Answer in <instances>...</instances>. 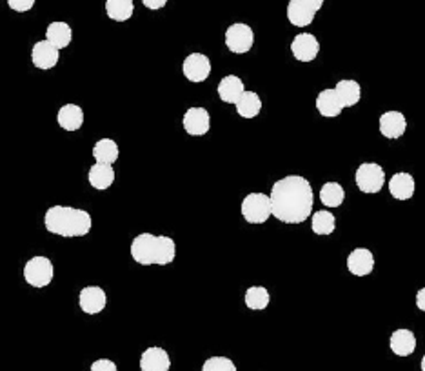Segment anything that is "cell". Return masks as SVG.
<instances>
[{"label": "cell", "mask_w": 425, "mask_h": 371, "mask_svg": "<svg viewBox=\"0 0 425 371\" xmlns=\"http://www.w3.org/2000/svg\"><path fill=\"white\" fill-rule=\"evenodd\" d=\"M407 130V121L400 111H385L380 117V133L385 139L397 140L400 139Z\"/></svg>", "instance_id": "obj_13"}, {"label": "cell", "mask_w": 425, "mask_h": 371, "mask_svg": "<svg viewBox=\"0 0 425 371\" xmlns=\"http://www.w3.org/2000/svg\"><path fill=\"white\" fill-rule=\"evenodd\" d=\"M336 218L331 212H316L311 218V227L316 235H331L335 232Z\"/></svg>", "instance_id": "obj_30"}, {"label": "cell", "mask_w": 425, "mask_h": 371, "mask_svg": "<svg viewBox=\"0 0 425 371\" xmlns=\"http://www.w3.org/2000/svg\"><path fill=\"white\" fill-rule=\"evenodd\" d=\"M131 257L142 266H168L177 257V244L171 236L140 233L131 242Z\"/></svg>", "instance_id": "obj_3"}, {"label": "cell", "mask_w": 425, "mask_h": 371, "mask_svg": "<svg viewBox=\"0 0 425 371\" xmlns=\"http://www.w3.org/2000/svg\"><path fill=\"white\" fill-rule=\"evenodd\" d=\"M320 200L327 207H338L344 204L345 191L338 182H325L320 189Z\"/></svg>", "instance_id": "obj_28"}, {"label": "cell", "mask_w": 425, "mask_h": 371, "mask_svg": "<svg viewBox=\"0 0 425 371\" xmlns=\"http://www.w3.org/2000/svg\"><path fill=\"white\" fill-rule=\"evenodd\" d=\"M133 0H105V13L115 22H125L133 17Z\"/></svg>", "instance_id": "obj_27"}, {"label": "cell", "mask_w": 425, "mask_h": 371, "mask_svg": "<svg viewBox=\"0 0 425 371\" xmlns=\"http://www.w3.org/2000/svg\"><path fill=\"white\" fill-rule=\"evenodd\" d=\"M316 110H318V113H320L322 117L335 119L345 107L344 104H342V101H340L335 87H329V89H324V92H320L318 96H316Z\"/></svg>", "instance_id": "obj_16"}, {"label": "cell", "mask_w": 425, "mask_h": 371, "mask_svg": "<svg viewBox=\"0 0 425 371\" xmlns=\"http://www.w3.org/2000/svg\"><path fill=\"white\" fill-rule=\"evenodd\" d=\"M91 371H119V368L110 359H98L91 364Z\"/></svg>", "instance_id": "obj_32"}, {"label": "cell", "mask_w": 425, "mask_h": 371, "mask_svg": "<svg viewBox=\"0 0 425 371\" xmlns=\"http://www.w3.org/2000/svg\"><path fill=\"white\" fill-rule=\"evenodd\" d=\"M182 71L189 83H204L211 75V60L202 53L187 55L184 64H182Z\"/></svg>", "instance_id": "obj_8"}, {"label": "cell", "mask_w": 425, "mask_h": 371, "mask_svg": "<svg viewBox=\"0 0 425 371\" xmlns=\"http://www.w3.org/2000/svg\"><path fill=\"white\" fill-rule=\"evenodd\" d=\"M336 93H338L340 101L344 104V107H353L356 106L362 98V87L356 80H349V78H344V80H338V84L335 86Z\"/></svg>", "instance_id": "obj_23"}, {"label": "cell", "mask_w": 425, "mask_h": 371, "mask_svg": "<svg viewBox=\"0 0 425 371\" xmlns=\"http://www.w3.org/2000/svg\"><path fill=\"white\" fill-rule=\"evenodd\" d=\"M354 182H356L360 191L373 195V193H378L383 188L385 171L376 162H363V164L358 166L356 173H354Z\"/></svg>", "instance_id": "obj_5"}, {"label": "cell", "mask_w": 425, "mask_h": 371, "mask_svg": "<svg viewBox=\"0 0 425 371\" xmlns=\"http://www.w3.org/2000/svg\"><path fill=\"white\" fill-rule=\"evenodd\" d=\"M142 4L148 8V10H162L164 6L168 4V0H142Z\"/></svg>", "instance_id": "obj_34"}, {"label": "cell", "mask_w": 425, "mask_h": 371, "mask_svg": "<svg viewBox=\"0 0 425 371\" xmlns=\"http://www.w3.org/2000/svg\"><path fill=\"white\" fill-rule=\"evenodd\" d=\"M105 304H107L105 291L98 286H87L78 295V306L87 315L101 313L102 309L105 308Z\"/></svg>", "instance_id": "obj_12"}, {"label": "cell", "mask_w": 425, "mask_h": 371, "mask_svg": "<svg viewBox=\"0 0 425 371\" xmlns=\"http://www.w3.org/2000/svg\"><path fill=\"white\" fill-rule=\"evenodd\" d=\"M316 17V11L304 2V0H289L287 4V19L297 28H306Z\"/></svg>", "instance_id": "obj_19"}, {"label": "cell", "mask_w": 425, "mask_h": 371, "mask_svg": "<svg viewBox=\"0 0 425 371\" xmlns=\"http://www.w3.org/2000/svg\"><path fill=\"white\" fill-rule=\"evenodd\" d=\"M184 130L193 137L206 135L211 128V117L206 107H189L182 119Z\"/></svg>", "instance_id": "obj_9"}, {"label": "cell", "mask_w": 425, "mask_h": 371, "mask_svg": "<svg viewBox=\"0 0 425 371\" xmlns=\"http://www.w3.org/2000/svg\"><path fill=\"white\" fill-rule=\"evenodd\" d=\"M57 121L66 131H78L84 124V111L77 104H66L58 110Z\"/></svg>", "instance_id": "obj_21"}, {"label": "cell", "mask_w": 425, "mask_h": 371, "mask_svg": "<svg viewBox=\"0 0 425 371\" xmlns=\"http://www.w3.org/2000/svg\"><path fill=\"white\" fill-rule=\"evenodd\" d=\"M46 230L53 235L66 236H84L91 232L93 221L86 209H78L71 206H51L44 217Z\"/></svg>", "instance_id": "obj_2"}, {"label": "cell", "mask_w": 425, "mask_h": 371, "mask_svg": "<svg viewBox=\"0 0 425 371\" xmlns=\"http://www.w3.org/2000/svg\"><path fill=\"white\" fill-rule=\"evenodd\" d=\"M244 83L236 75H227L218 83V96L222 98V102H227V104H236L240 96L244 95Z\"/></svg>", "instance_id": "obj_20"}, {"label": "cell", "mask_w": 425, "mask_h": 371, "mask_svg": "<svg viewBox=\"0 0 425 371\" xmlns=\"http://www.w3.org/2000/svg\"><path fill=\"white\" fill-rule=\"evenodd\" d=\"M416 306H418L420 311H424L425 313V288H422L420 291L416 293Z\"/></svg>", "instance_id": "obj_35"}, {"label": "cell", "mask_w": 425, "mask_h": 371, "mask_svg": "<svg viewBox=\"0 0 425 371\" xmlns=\"http://www.w3.org/2000/svg\"><path fill=\"white\" fill-rule=\"evenodd\" d=\"M234 106H236V113L242 119H254L262 111V101H260L258 93L244 92V95L240 96V101Z\"/></svg>", "instance_id": "obj_26"}, {"label": "cell", "mask_w": 425, "mask_h": 371, "mask_svg": "<svg viewBox=\"0 0 425 371\" xmlns=\"http://www.w3.org/2000/svg\"><path fill=\"white\" fill-rule=\"evenodd\" d=\"M171 359L164 347H148L140 357V371H169Z\"/></svg>", "instance_id": "obj_15"}, {"label": "cell", "mask_w": 425, "mask_h": 371, "mask_svg": "<svg viewBox=\"0 0 425 371\" xmlns=\"http://www.w3.org/2000/svg\"><path fill=\"white\" fill-rule=\"evenodd\" d=\"M8 6H10L13 11H19V13H26L35 6V0H8Z\"/></svg>", "instance_id": "obj_33"}, {"label": "cell", "mask_w": 425, "mask_h": 371, "mask_svg": "<svg viewBox=\"0 0 425 371\" xmlns=\"http://www.w3.org/2000/svg\"><path fill=\"white\" fill-rule=\"evenodd\" d=\"M89 184L95 189H104L111 188V184L115 182V169L113 164H102V162H95L89 168Z\"/></svg>", "instance_id": "obj_22"}, {"label": "cell", "mask_w": 425, "mask_h": 371, "mask_svg": "<svg viewBox=\"0 0 425 371\" xmlns=\"http://www.w3.org/2000/svg\"><path fill=\"white\" fill-rule=\"evenodd\" d=\"M119 155V146L113 139H101L93 146V157L96 162H102V164H115Z\"/></svg>", "instance_id": "obj_25"}, {"label": "cell", "mask_w": 425, "mask_h": 371, "mask_svg": "<svg viewBox=\"0 0 425 371\" xmlns=\"http://www.w3.org/2000/svg\"><path fill=\"white\" fill-rule=\"evenodd\" d=\"M242 215L249 224H263L272 217L271 197L266 193H249L242 200Z\"/></svg>", "instance_id": "obj_4"}, {"label": "cell", "mask_w": 425, "mask_h": 371, "mask_svg": "<svg viewBox=\"0 0 425 371\" xmlns=\"http://www.w3.org/2000/svg\"><path fill=\"white\" fill-rule=\"evenodd\" d=\"M55 268L48 257H33L24 266V279L33 288H48L51 284Z\"/></svg>", "instance_id": "obj_6"}, {"label": "cell", "mask_w": 425, "mask_h": 371, "mask_svg": "<svg viewBox=\"0 0 425 371\" xmlns=\"http://www.w3.org/2000/svg\"><path fill=\"white\" fill-rule=\"evenodd\" d=\"M58 57H60V49L57 46H53L49 40H40L31 49V60L33 66L39 69H51L58 64Z\"/></svg>", "instance_id": "obj_10"}, {"label": "cell", "mask_w": 425, "mask_h": 371, "mask_svg": "<svg viewBox=\"0 0 425 371\" xmlns=\"http://www.w3.org/2000/svg\"><path fill=\"white\" fill-rule=\"evenodd\" d=\"M415 189V179H413L411 173H406V171L392 175L391 180H389V193L397 200H411Z\"/></svg>", "instance_id": "obj_17"}, {"label": "cell", "mask_w": 425, "mask_h": 371, "mask_svg": "<svg viewBox=\"0 0 425 371\" xmlns=\"http://www.w3.org/2000/svg\"><path fill=\"white\" fill-rule=\"evenodd\" d=\"M272 217L284 224H302L309 218L315 193L309 180L300 175H287L271 188Z\"/></svg>", "instance_id": "obj_1"}, {"label": "cell", "mask_w": 425, "mask_h": 371, "mask_svg": "<svg viewBox=\"0 0 425 371\" xmlns=\"http://www.w3.org/2000/svg\"><path fill=\"white\" fill-rule=\"evenodd\" d=\"M309 8H313L315 11H320V8L324 6V0H304Z\"/></svg>", "instance_id": "obj_36"}, {"label": "cell", "mask_w": 425, "mask_h": 371, "mask_svg": "<svg viewBox=\"0 0 425 371\" xmlns=\"http://www.w3.org/2000/svg\"><path fill=\"white\" fill-rule=\"evenodd\" d=\"M71 39L73 31L66 22H51V24L48 26V29H46V40H49V42H51L53 46H57L58 49L67 48V46L71 44Z\"/></svg>", "instance_id": "obj_24"}, {"label": "cell", "mask_w": 425, "mask_h": 371, "mask_svg": "<svg viewBox=\"0 0 425 371\" xmlns=\"http://www.w3.org/2000/svg\"><path fill=\"white\" fill-rule=\"evenodd\" d=\"M254 44V33L251 26L236 22V24L229 26L225 31V46L231 53L244 55L249 49L253 48Z\"/></svg>", "instance_id": "obj_7"}, {"label": "cell", "mask_w": 425, "mask_h": 371, "mask_svg": "<svg viewBox=\"0 0 425 371\" xmlns=\"http://www.w3.org/2000/svg\"><path fill=\"white\" fill-rule=\"evenodd\" d=\"M318 51H320V44H318L315 35L300 33L297 35L295 40L291 42L293 57L300 60V62H311V60H315Z\"/></svg>", "instance_id": "obj_11"}, {"label": "cell", "mask_w": 425, "mask_h": 371, "mask_svg": "<svg viewBox=\"0 0 425 371\" xmlns=\"http://www.w3.org/2000/svg\"><path fill=\"white\" fill-rule=\"evenodd\" d=\"M269 291L262 286H253L245 291V306L253 311H260V309H266L269 306Z\"/></svg>", "instance_id": "obj_29"}, {"label": "cell", "mask_w": 425, "mask_h": 371, "mask_svg": "<svg viewBox=\"0 0 425 371\" xmlns=\"http://www.w3.org/2000/svg\"><path fill=\"white\" fill-rule=\"evenodd\" d=\"M391 352L398 357H409L416 350V337L411 329H397L392 331L391 340H389Z\"/></svg>", "instance_id": "obj_18"}, {"label": "cell", "mask_w": 425, "mask_h": 371, "mask_svg": "<svg viewBox=\"0 0 425 371\" xmlns=\"http://www.w3.org/2000/svg\"><path fill=\"white\" fill-rule=\"evenodd\" d=\"M347 270L356 277H365L373 273L374 270V257L373 253L365 248H356L349 253L347 257Z\"/></svg>", "instance_id": "obj_14"}, {"label": "cell", "mask_w": 425, "mask_h": 371, "mask_svg": "<svg viewBox=\"0 0 425 371\" xmlns=\"http://www.w3.org/2000/svg\"><path fill=\"white\" fill-rule=\"evenodd\" d=\"M422 371H425V355L424 359H422Z\"/></svg>", "instance_id": "obj_37"}, {"label": "cell", "mask_w": 425, "mask_h": 371, "mask_svg": "<svg viewBox=\"0 0 425 371\" xmlns=\"http://www.w3.org/2000/svg\"><path fill=\"white\" fill-rule=\"evenodd\" d=\"M202 371H236V366L227 357H211L204 362Z\"/></svg>", "instance_id": "obj_31"}]
</instances>
